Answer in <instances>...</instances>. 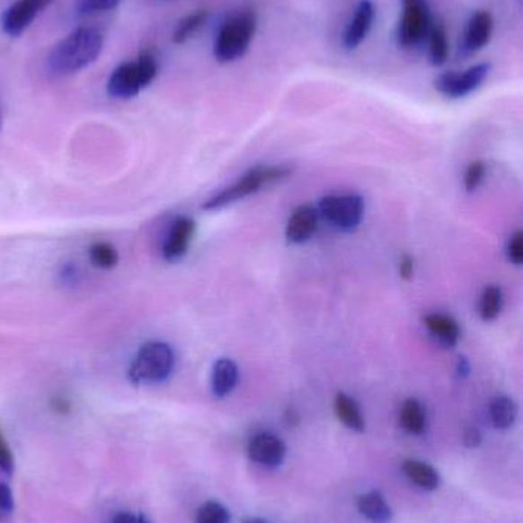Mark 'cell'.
Segmentation results:
<instances>
[{"instance_id":"obj_35","label":"cell","mask_w":523,"mask_h":523,"mask_svg":"<svg viewBox=\"0 0 523 523\" xmlns=\"http://www.w3.org/2000/svg\"><path fill=\"white\" fill-rule=\"evenodd\" d=\"M111 523H149L146 519L138 514L119 513L116 518L112 519Z\"/></svg>"},{"instance_id":"obj_7","label":"cell","mask_w":523,"mask_h":523,"mask_svg":"<svg viewBox=\"0 0 523 523\" xmlns=\"http://www.w3.org/2000/svg\"><path fill=\"white\" fill-rule=\"evenodd\" d=\"M433 17L427 0H403V16L399 21L398 42L405 49L422 45L429 34Z\"/></svg>"},{"instance_id":"obj_4","label":"cell","mask_w":523,"mask_h":523,"mask_svg":"<svg viewBox=\"0 0 523 523\" xmlns=\"http://www.w3.org/2000/svg\"><path fill=\"white\" fill-rule=\"evenodd\" d=\"M292 173V167L288 166H257L244 173L243 177L232 184L231 187H226L225 190L217 193L215 196L209 197L203 204L204 210H220L226 205L241 201L244 197L255 195L260 192L262 187L273 184V182L281 181Z\"/></svg>"},{"instance_id":"obj_18","label":"cell","mask_w":523,"mask_h":523,"mask_svg":"<svg viewBox=\"0 0 523 523\" xmlns=\"http://www.w3.org/2000/svg\"><path fill=\"white\" fill-rule=\"evenodd\" d=\"M358 510L372 523H388L392 520V508L377 490L364 492L358 498Z\"/></svg>"},{"instance_id":"obj_25","label":"cell","mask_w":523,"mask_h":523,"mask_svg":"<svg viewBox=\"0 0 523 523\" xmlns=\"http://www.w3.org/2000/svg\"><path fill=\"white\" fill-rule=\"evenodd\" d=\"M89 260L100 270H112L119 264V253L114 245L97 242L89 248Z\"/></svg>"},{"instance_id":"obj_10","label":"cell","mask_w":523,"mask_h":523,"mask_svg":"<svg viewBox=\"0 0 523 523\" xmlns=\"http://www.w3.org/2000/svg\"><path fill=\"white\" fill-rule=\"evenodd\" d=\"M375 17L377 8L372 0H359L342 34V45L347 51H355L356 48L361 47L372 31Z\"/></svg>"},{"instance_id":"obj_11","label":"cell","mask_w":523,"mask_h":523,"mask_svg":"<svg viewBox=\"0 0 523 523\" xmlns=\"http://www.w3.org/2000/svg\"><path fill=\"white\" fill-rule=\"evenodd\" d=\"M492 16L488 11L479 10L471 14L462 34L461 52L473 56L487 47L492 37Z\"/></svg>"},{"instance_id":"obj_19","label":"cell","mask_w":523,"mask_h":523,"mask_svg":"<svg viewBox=\"0 0 523 523\" xmlns=\"http://www.w3.org/2000/svg\"><path fill=\"white\" fill-rule=\"evenodd\" d=\"M403 472L414 485L427 492H433L440 485L439 473L427 462L408 459L403 464Z\"/></svg>"},{"instance_id":"obj_5","label":"cell","mask_w":523,"mask_h":523,"mask_svg":"<svg viewBox=\"0 0 523 523\" xmlns=\"http://www.w3.org/2000/svg\"><path fill=\"white\" fill-rule=\"evenodd\" d=\"M175 368V353L168 343L147 342L137 351L129 366L134 384H157L166 381Z\"/></svg>"},{"instance_id":"obj_31","label":"cell","mask_w":523,"mask_h":523,"mask_svg":"<svg viewBox=\"0 0 523 523\" xmlns=\"http://www.w3.org/2000/svg\"><path fill=\"white\" fill-rule=\"evenodd\" d=\"M14 510V498L10 487L0 482V520L13 513Z\"/></svg>"},{"instance_id":"obj_1","label":"cell","mask_w":523,"mask_h":523,"mask_svg":"<svg viewBox=\"0 0 523 523\" xmlns=\"http://www.w3.org/2000/svg\"><path fill=\"white\" fill-rule=\"evenodd\" d=\"M105 34L95 26H79L54 45L47 57V71L54 77H68L88 68L102 54Z\"/></svg>"},{"instance_id":"obj_36","label":"cell","mask_w":523,"mask_h":523,"mask_svg":"<svg viewBox=\"0 0 523 523\" xmlns=\"http://www.w3.org/2000/svg\"><path fill=\"white\" fill-rule=\"evenodd\" d=\"M69 407L71 405H69L68 401L65 398H56L53 401V409L58 412V414H66V412H69Z\"/></svg>"},{"instance_id":"obj_8","label":"cell","mask_w":523,"mask_h":523,"mask_svg":"<svg viewBox=\"0 0 523 523\" xmlns=\"http://www.w3.org/2000/svg\"><path fill=\"white\" fill-rule=\"evenodd\" d=\"M492 73V63L473 65L464 71H447L435 80L438 92L451 100L464 99L481 88Z\"/></svg>"},{"instance_id":"obj_23","label":"cell","mask_w":523,"mask_h":523,"mask_svg":"<svg viewBox=\"0 0 523 523\" xmlns=\"http://www.w3.org/2000/svg\"><path fill=\"white\" fill-rule=\"evenodd\" d=\"M208 17H209L208 11L204 10L195 11L188 16H184L182 21L178 22L173 31V42L175 45H183V43L189 42L206 25Z\"/></svg>"},{"instance_id":"obj_34","label":"cell","mask_w":523,"mask_h":523,"mask_svg":"<svg viewBox=\"0 0 523 523\" xmlns=\"http://www.w3.org/2000/svg\"><path fill=\"white\" fill-rule=\"evenodd\" d=\"M60 277H62L63 285H74V283H77V279H79V271L74 265H65Z\"/></svg>"},{"instance_id":"obj_12","label":"cell","mask_w":523,"mask_h":523,"mask_svg":"<svg viewBox=\"0 0 523 523\" xmlns=\"http://www.w3.org/2000/svg\"><path fill=\"white\" fill-rule=\"evenodd\" d=\"M195 221L189 216H180L171 223L168 234L163 242V259L175 262L188 253L189 245L195 234Z\"/></svg>"},{"instance_id":"obj_28","label":"cell","mask_w":523,"mask_h":523,"mask_svg":"<svg viewBox=\"0 0 523 523\" xmlns=\"http://www.w3.org/2000/svg\"><path fill=\"white\" fill-rule=\"evenodd\" d=\"M485 164L482 161H474L471 162L468 169L465 171V177H464V186H465L466 192H474L477 187L481 186V182L483 181V177H485Z\"/></svg>"},{"instance_id":"obj_26","label":"cell","mask_w":523,"mask_h":523,"mask_svg":"<svg viewBox=\"0 0 523 523\" xmlns=\"http://www.w3.org/2000/svg\"><path fill=\"white\" fill-rule=\"evenodd\" d=\"M197 523H231V514L225 505L209 501L199 508Z\"/></svg>"},{"instance_id":"obj_2","label":"cell","mask_w":523,"mask_h":523,"mask_svg":"<svg viewBox=\"0 0 523 523\" xmlns=\"http://www.w3.org/2000/svg\"><path fill=\"white\" fill-rule=\"evenodd\" d=\"M257 14L236 11L221 23L214 40V57L218 63H234L246 56L257 34Z\"/></svg>"},{"instance_id":"obj_38","label":"cell","mask_w":523,"mask_h":523,"mask_svg":"<svg viewBox=\"0 0 523 523\" xmlns=\"http://www.w3.org/2000/svg\"><path fill=\"white\" fill-rule=\"evenodd\" d=\"M243 523H269V522H266L264 519L252 518L247 519V520H244V522Z\"/></svg>"},{"instance_id":"obj_33","label":"cell","mask_w":523,"mask_h":523,"mask_svg":"<svg viewBox=\"0 0 523 523\" xmlns=\"http://www.w3.org/2000/svg\"><path fill=\"white\" fill-rule=\"evenodd\" d=\"M413 259L408 256V254H403L401 260H399V275L403 280H410L413 277Z\"/></svg>"},{"instance_id":"obj_24","label":"cell","mask_w":523,"mask_h":523,"mask_svg":"<svg viewBox=\"0 0 523 523\" xmlns=\"http://www.w3.org/2000/svg\"><path fill=\"white\" fill-rule=\"evenodd\" d=\"M503 306L502 290L496 285H488L482 291L479 301V314L483 321L496 320Z\"/></svg>"},{"instance_id":"obj_22","label":"cell","mask_w":523,"mask_h":523,"mask_svg":"<svg viewBox=\"0 0 523 523\" xmlns=\"http://www.w3.org/2000/svg\"><path fill=\"white\" fill-rule=\"evenodd\" d=\"M490 418L496 429L505 431L518 420V405L510 397H497L490 405Z\"/></svg>"},{"instance_id":"obj_15","label":"cell","mask_w":523,"mask_h":523,"mask_svg":"<svg viewBox=\"0 0 523 523\" xmlns=\"http://www.w3.org/2000/svg\"><path fill=\"white\" fill-rule=\"evenodd\" d=\"M240 379V369L231 358L217 360L210 375V388L217 398H225L234 392Z\"/></svg>"},{"instance_id":"obj_20","label":"cell","mask_w":523,"mask_h":523,"mask_svg":"<svg viewBox=\"0 0 523 523\" xmlns=\"http://www.w3.org/2000/svg\"><path fill=\"white\" fill-rule=\"evenodd\" d=\"M335 414L342 424L355 431H366V421L362 416L361 409L355 399L346 394H338L335 397Z\"/></svg>"},{"instance_id":"obj_14","label":"cell","mask_w":523,"mask_h":523,"mask_svg":"<svg viewBox=\"0 0 523 523\" xmlns=\"http://www.w3.org/2000/svg\"><path fill=\"white\" fill-rule=\"evenodd\" d=\"M320 213L310 204H304L295 208L292 216L286 225V238L290 244H304L307 242L318 230Z\"/></svg>"},{"instance_id":"obj_21","label":"cell","mask_w":523,"mask_h":523,"mask_svg":"<svg viewBox=\"0 0 523 523\" xmlns=\"http://www.w3.org/2000/svg\"><path fill=\"white\" fill-rule=\"evenodd\" d=\"M401 424L403 431H407L412 435L424 433L427 427V412L424 405H421V401L410 398L403 403L401 409Z\"/></svg>"},{"instance_id":"obj_3","label":"cell","mask_w":523,"mask_h":523,"mask_svg":"<svg viewBox=\"0 0 523 523\" xmlns=\"http://www.w3.org/2000/svg\"><path fill=\"white\" fill-rule=\"evenodd\" d=\"M158 65L155 54L145 51L132 62L119 65L106 83V91L112 99L131 100L157 78Z\"/></svg>"},{"instance_id":"obj_29","label":"cell","mask_w":523,"mask_h":523,"mask_svg":"<svg viewBox=\"0 0 523 523\" xmlns=\"http://www.w3.org/2000/svg\"><path fill=\"white\" fill-rule=\"evenodd\" d=\"M508 260L514 265L523 264V233L522 231H516L511 236L507 247Z\"/></svg>"},{"instance_id":"obj_32","label":"cell","mask_w":523,"mask_h":523,"mask_svg":"<svg viewBox=\"0 0 523 523\" xmlns=\"http://www.w3.org/2000/svg\"><path fill=\"white\" fill-rule=\"evenodd\" d=\"M482 442V433L477 427H470L464 433V444L468 449H476Z\"/></svg>"},{"instance_id":"obj_6","label":"cell","mask_w":523,"mask_h":523,"mask_svg":"<svg viewBox=\"0 0 523 523\" xmlns=\"http://www.w3.org/2000/svg\"><path fill=\"white\" fill-rule=\"evenodd\" d=\"M364 199L358 195H330L321 199L318 213L340 231H353L364 218Z\"/></svg>"},{"instance_id":"obj_37","label":"cell","mask_w":523,"mask_h":523,"mask_svg":"<svg viewBox=\"0 0 523 523\" xmlns=\"http://www.w3.org/2000/svg\"><path fill=\"white\" fill-rule=\"evenodd\" d=\"M468 372H470V366L466 363L465 358H461L459 364H457V373H459V377H465Z\"/></svg>"},{"instance_id":"obj_13","label":"cell","mask_w":523,"mask_h":523,"mask_svg":"<svg viewBox=\"0 0 523 523\" xmlns=\"http://www.w3.org/2000/svg\"><path fill=\"white\" fill-rule=\"evenodd\" d=\"M247 455L260 466L273 468L283 464L286 444L272 433H258L249 440Z\"/></svg>"},{"instance_id":"obj_27","label":"cell","mask_w":523,"mask_h":523,"mask_svg":"<svg viewBox=\"0 0 523 523\" xmlns=\"http://www.w3.org/2000/svg\"><path fill=\"white\" fill-rule=\"evenodd\" d=\"M121 0H79L75 11L79 16H94L100 13L116 10Z\"/></svg>"},{"instance_id":"obj_39","label":"cell","mask_w":523,"mask_h":523,"mask_svg":"<svg viewBox=\"0 0 523 523\" xmlns=\"http://www.w3.org/2000/svg\"><path fill=\"white\" fill-rule=\"evenodd\" d=\"M0 127H2V109H0Z\"/></svg>"},{"instance_id":"obj_17","label":"cell","mask_w":523,"mask_h":523,"mask_svg":"<svg viewBox=\"0 0 523 523\" xmlns=\"http://www.w3.org/2000/svg\"><path fill=\"white\" fill-rule=\"evenodd\" d=\"M427 47H429L430 63L439 68L447 63L450 56V40L442 22L433 21L427 34Z\"/></svg>"},{"instance_id":"obj_9","label":"cell","mask_w":523,"mask_h":523,"mask_svg":"<svg viewBox=\"0 0 523 523\" xmlns=\"http://www.w3.org/2000/svg\"><path fill=\"white\" fill-rule=\"evenodd\" d=\"M51 4L53 0H17L2 16V31L8 37H21Z\"/></svg>"},{"instance_id":"obj_30","label":"cell","mask_w":523,"mask_h":523,"mask_svg":"<svg viewBox=\"0 0 523 523\" xmlns=\"http://www.w3.org/2000/svg\"><path fill=\"white\" fill-rule=\"evenodd\" d=\"M0 470L6 475H11L14 470L13 453H11L10 446L2 433H0Z\"/></svg>"},{"instance_id":"obj_16","label":"cell","mask_w":523,"mask_h":523,"mask_svg":"<svg viewBox=\"0 0 523 523\" xmlns=\"http://www.w3.org/2000/svg\"><path fill=\"white\" fill-rule=\"evenodd\" d=\"M424 327L431 337L445 347H455L461 340V327L457 321L445 314H429L424 317Z\"/></svg>"}]
</instances>
